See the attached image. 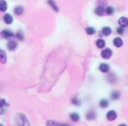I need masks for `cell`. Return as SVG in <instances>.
<instances>
[{
	"label": "cell",
	"instance_id": "obj_1",
	"mask_svg": "<svg viewBox=\"0 0 128 126\" xmlns=\"http://www.w3.org/2000/svg\"><path fill=\"white\" fill-rule=\"evenodd\" d=\"M14 34L12 31L9 29L2 30L0 32V39H10L14 37Z\"/></svg>",
	"mask_w": 128,
	"mask_h": 126
},
{
	"label": "cell",
	"instance_id": "obj_2",
	"mask_svg": "<svg viewBox=\"0 0 128 126\" xmlns=\"http://www.w3.org/2000/svg\"><path fill=\"white\" fill-rule=\"evenodd\" d=\"M18 47V43L14 40H10L7 43V49L10 52H14Z\"/></svg>",
	"mask_w": 128,
	"mask_h": 126
},
{
	"label": "cell",
	"instance_id": "obj_3",
	"mask_svg": "<svg viewBox=\"0 0 128 126\" xmlns=\"http://www.w3.org/2000/svg\"><path fill=\"white\" fill-rule=\"evenodd\" d=\"M112 55V51L110 49H105L104 50L102 51L101 52V56L103 58L107 60L109 58H111V56Z\"/></svg>",
	"mask_w": 128,
	"mask_h": 126
},
{
	"label": "cell",
	"instance_id": "obj_4",
	"mask_svg": "<svg viewBox=\"0 0 128 126\" xmlns=\"http://www.w3.org/2000/svg\"><path fill=\"white\" fill-rule=\"evenodd\" d=\"M24 7L22 5H16L14 8V13L16 16H21L24 13Z\"/></svg>",
	"mask_w": 128,
	"mask_h": 126
},
{
	"label": "cell",
	"instance_id": "obj_5",
	"mask_svg": "<svg viewBox=\"0 0 128 126\" xmlns=\"http://www.w3.org/2000/svg\"><path fill=\"white\" fill-rule=\"evenodd\" d=\"M3 20L7 25H10L14 22V17L10 13H5L3 16Z\"/></svg>",
	"mask_w": 128,
	"mask_h": 126
},
{
	"label": "cell",
	"instance_id": "obj_6",
	"mask_svg": "<svg viewBox=\"0 0 128 126\" xmlns=\"http://www.w3.org/2000/svg\"><path fill=\"white\" fill-rule=\"evenodd\" d=\"M7 60H8V57L6 52L4 50L0 49V62L2 64H5L7 63Z\"/></svg>",
	"mask_w": 128,
	"mask_h": 126
},
{
	"label": "cell",
	"instance_id": "obj_7",
	"mask_svg": "<svg viewBox=\"0 0 128 126\" xmlns=\"http://www.w3.org/2000/svg\"><path fill=\"white\" fill-rule=\"evenodd\" d=\"M106 117H107L108 120L113 121L117 118V114L115 111H110L106 114Z\"/></svg>",
	"mask_w": 128,
	"mask_h": 126
},
{
	"label": "cell",
	"instance_id": "obj_8",
	"mask_svg": "<svg viewBox=\"0 0 128 126\" xmlns=\"http://www.w3.org/2000/svg\"><path fill=\"white\" fill-rule=\"evenodd\" d=\"M46 2H47V4L51 7V8L55 11V12H58V10H59V8H58V5L56 4V1H54V0H47L46 1Z\"/></svg>",
	"mask_w": 128,
	"mask_h": 126
},
{
	"label": "cell",
	"instance_id": "obj_9",
	"mask_svg": "<svg viewBox=\"0 0 128 126\" xmlns=\"http://www.w3.org/2000/svg\"><path fill=\"white\" fill-rule=\"evenodd\" d=\"M118 24L120 25V26H122L123 28L127 27V26H128V19L127 17H124V16L121 17L118 19Z\"/></svg>",
	"mask_w": 128,
	"mask_h": 126
},
{
	"label": "cell",
	"instance_id": "obj_10",
	"mask_svg": "<svg viewBox=\"0 0 128 126\" xmlns=\"http://www.w3.org/2000/svg\"><path fill=\"white\" fill-rule=\"evenodd\" d=\"M104 11H105L104 7L102 6V5H100V4L98 5V6L95 8V10H94V13H95L97 15H98V16H103L104 13Z\"/></svg>",
	"mask_w": 128,
	"mask_h": 126
},
{
	"label": "cell",
	"instance_id": "obj_11",
	"mask_svg": "<svg viewBox=\"0 0 128 126\" xmlns=\"http://www.w3.org/2000/svg\"><path fill=\"white\" fill-rule=\"evenodd\" d=\"M8 10V3L6 0H0V11L5 12Z\"/></svg>",
	"mask_w": 128,
	"mask_h": 126
},
{
	"label": "cell",
	"instance_id": "obj_12",
	"mask_svg": "<svg viewBox=\"0 0 128 126\" xmlns=\"http://www.w3.org/2000/svg\"><path fill=\"white\" fill-rule=\"evenodd\" d=\"M123 40H122V38H120V37H116L114 40H113V44L116 46V47H118V48H120L121 46H123Z\"/></svg>",
	"mask_w": 128,
	"mask_h": 126
},
{
	"label": "cell",
	"instance_id": "obj_13",
	"mask_svg": "<svg viewBox=\"0 0 128 126\" xmlns=\"http://www.w3.org/2000/svg\"><path fill=\"white\" fill-rule=\"evenodd\" d=\"M15 37L19 40V41H23L24 39H25V37H24V34L23 32L21 31V30H19L16 32L15 34Z\"/></svg>",
	"mask_w": 128,
	"mask_h": 126
},
{
	"label": "cell",
	"instance_id": "obj_14",
	"mask_svg": "<svg viewBox=\"0 0 128 126\" xmlns=\"http://www.w3.org/2000/svg\"><path fill=\"white\" fill-rule=\"evenodd\" d=\"M99 69L100 70V72L106 73V72H107L109 71V69H110V66H109L107 63H101V64L100 65Z\"/></svg>",
	"mask_w": 128,
	"mask_h": 126
},
{
	"label": "cell",
	"instance_id": "obj_15",
	"mask_svg": "<svg viewBox=\"0 0 128 126\" xmlns=\"http://www.w3.org/2000/svg\"><path fill=\"white\" fill-rule=\"evenodd\" d=\"M96 46H97V47L99 48V49H103V48H104L105 46H106V42H105V40H103V39H98V40L96 41Z\"/></svg>",
	"mask_w": 128,
	"mask_h": 126
},
{
	"label": "cell",
	"instance_id": "obj_16",
	"mask_svg": "<svg viewBox=\"0 0 128 126\" xmlns=\"http://www.w3.org/2000/svg\"><path fill=\"white\" fill-rule=\"evenodd\" d=\"M86 118L88 120H92L96 118V113L94 111H90L86 114Z\"/></svg>",
	"mask_w": 128,
	"mask_h": 126
},
{
	"label": "cell",
	"instance_id": "obj_17",
	"mask_svg": "<svg viewBox=\"0 0 128 126\" xmlns=\"http://www.w3.org/2000/svg\"><path fill=\"white\" fill-rule=\"evenodd\" d=\"M120 96H121L120 92L116 90V91H113V92L111 93L110 97H111V99H112V100H117V99H118L120 98Z\"/></svg>",
	"mask_w": 128,
	"mask_h": 126
},
{
	"label": "cell",
	"instance_id": "obj_18",
	"mask_svg": "<svg viewBox=\"0 0 128 126\" xmlns=\"http://www.w3.org/2000/svg\"><path fill=\"white\" fill-rule=\"evenodd\" d=\"M70 119L73 122H78L80 120V115L77 113H72L70 114Z\"/></svg>",
	"mask_w": 128,
	"mask_h": 126
},
{
	"label": "cell",
	"instance_id": "obj_19",
	"mask_svg": "<svg viewBox=\"0 0 128 126\" xmlns=\"http://www.w3.org/2000/svg\"><path fill=\"white\" fill-rule=\"evenodd\" d=\"M102 33H103V34L104 35H105V36H109L111 33H112V29H111V28H110V27H104L103 28H102Z\"/></svg>",
	"mask_w": 128,
	"mask_h": 126
},
{
	"label": "cell",
	"instance_id": "obj_20",
	"mask_svg": "<svg viewBox=\"0 0 128 126\" xmlns=\"http://www.w3.org/2000/svg\"><path fill=\"white\" fill-rule=\"evenodd\" d=\"M99 105L101 108H106L109 106V102L106 99H101L99 103Z\"/></svg>",
	"mask_w": 128,
	"mask_h": 126
},
{
	"label": "cell",
	"instance_id": "obj_21",
	"mask_svg": "<svg viewBox=\"0 0 128 126\" xmlns=\"http://www.w3.org/2000/svg\"><path fill=\"white\" fill-rule=\"evenodd\" d=\"M10 104L6 102L4 99H0V108H3L4 107H9Z\"/></svg>",
	"mask_w": 128,
	"mask_h": 126
},
{
	"label": "cell",
	"instance_id": "obj_22",
	"mask_svg": "<svg viewBox=\"0 0 128 126\" xmlns=\"http://www.w3.org/2000/svg\"><path fill=\"white\" fill-rule=\"evenodd\" d=\"M86 33H87L88 35H92V34H94L96 32L95 28H93V27H88V28L86 29Z\"/></svg>",
	"mask_w": 128,
	"mask_h": 126
},
{
	"label": "cell",
	"instance_id": "obj_23",
	"mask_svg": "<svg viewBox=\"0 0 128 126\" xmlns=\"http://www.w3.org/2000/svg\"><path fill=\"white\" fill-rule=\"evenodd\" d=\"M72 103L74 105H76V106H79V105H80V104H81V102H80V101L77 99V98H74L73 99H72Z\"/></svg>",
	"mask_w": 128,
	"mask_h": 126
},
{
	"label": "cell",
	"instance_id": "obj_24",
	"mask_svg": "<svg viewBox=\"0 0 128 126\" xmlns=\"http://www.w3.org/2000/svg\"><path fill=\"white\" fill-rule=\"evenodd\" d=\"M106 12L108 14H112L114 13V8L112 6H109V7H107L106 10Z\"/></svg>",
	"mask_w": 128,
	"mask_h": 126
},
{
	"label": "cell",
	"instance_id": "obj_25",
	"mask_svg": "<svg viewBox=\"0 0 128 126\" xmlns=\"http://www.w3.org/2000/svg\"><path fill=\"white\" fill-rule=\"evenodd\" d=\"M116 31H117V33H118V34L122 35V34H123L124 33V28H123V27H122V26H121V27L117 28Z\"/></svg>",
	"mask_w": 128,
	"mask_h": 126
},
{
	"label": "cell",
	"instance_id": "obj_26",
	"mask_svg": "<svg viewBox=\"0 0 128 126\" xmlns=\"http://www.w3.org/2000/svg\"><path fill=\"white\" fill-rule=\"evenodd\" d=\"M4 113H5V110L4 109V108H0V115H2Z\"/></svg>",
	"mask_w": 128,
	"mask_h": 126
}]
</instances>
